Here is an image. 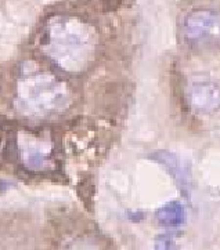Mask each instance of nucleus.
Returning a JSON list of instances; mask_svg holds the SVG:
<instances>
[{
	"label": "nucleus",
	"mask_w": 220,
	"mask_h": 250,
	"mask_svg": "<svg viewBox=\"0 0 220 250\" xmlns=\"http://www.w3.org/2000/svg\"><path fill=\"white\" fill-rule=\"evenodd\" d=\"M41 47L60 69L71 73L82 72L94 57V32L81 18L53 17L44 26Z\"/></svg>",
	"instance_id": "obj_1"
},
{
	"label": "nucleus",
	"mask_w": 220,
	"mask_h": 250,
	"mask_svg": "<svg viewBox=\"0 0 220 250\" xmlns=\"http://www.w3.org/2000/svg\"><path fill=\"white\" fill-rule=\"evenodd\" d=\"M20 108L31 116H47L61 112L68 105L66 86L53 75L35 72L24 76L18 83Z\"/></svg>",
	"instance_id": "obj_2"
},
{
	"label": "nucleus",
	"mask_w": 220,
	"mask_h": 250,
	"mask_svg": "<svg viewBox=\"0 0 220 250\" xmlns=\"http://www.w3.org/2000/svg\"><path fill=\"white\" fill-rule=\"evenodd\" d=\"M181 32L190 44H220V10L201 8L188 13L183 21Z\"/></svg>",
	"instance_id": "obj_3"
},
{
	"label": "nucleus",
	"mask_w": 220,
	"mask_h": 250,
	"mask_svg": "<svg viewBox=\"0 0 220 250\" xmlns=\"http://www.w3.org/2000/svg\"><path fill=\"white\" fill-rule=\"evenodd\" d=\"M187 101L191 109L201 115L220 111V84L208 78H197L188 83Z\"/></svg>",
	"instance_id": "obj_4"
},
{
	"label": "nucleus",
	"mask_w": 220,
	"mask_h": 250,
	"mask_svg": "<svg viewBox=\"0 0 220 250\" xmlns=\"http://www.w3.org/2000/svg\"><path fill=\"white\" fill-rule=\"evenodd\" d=\"M158 217H159V221L162 223L163 226H176L181 221L183 211H181L180 205L169 203L168 206H165V208L159 210Z\"/></svg>",
	"instance_id": "obj_5"
}]
</instances>
